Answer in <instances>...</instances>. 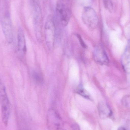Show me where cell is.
<instances>
[{"mask_svg": "<svg viewBox=\"0 0 130 130\" xmlns=\"http://www.w3.org/2000/svg\"><path fill=\"white\" fill-rule=\"evenodd\" d=\"M56 21L63 26L69 23L71 17V11L69 0H57L56 4Z\"/></svg>", "mask_w": 130, "mask_h": 130, "instance_id": "obj_1", "label": "cell"}, {"mask_svg": "<svg viewBox=\"0 0 130 130\" xmlns=\"http://www.w3.org/2000/svg\"><path fill=\"white\" fill-rule=\"evenodd\" d=\"M0 104L1 108L2 118L5 126L7 125L10 113V104L6 92V88L0 78Z\"/></svg>", "mask_w": 130, "mask_h": 130, "instance_id": "obj_2", "label": "cell"}, {"mask_svg": "<svg viewBox=\"0 0 130 130\" xmlns=\"http://www.w3.org/2000/svg\"><path fill=\"white\" fill-rule=\"evenodd\" d=\"M45 40L49 50L53 49L55 41L56 39V30L54 19L50 16L47 18L45 26Z\"/></svg>", "mask_w": 130, "mask_h": 130, "instance_id": "obj_3", "label": "cell"}, {"mask_svg": "<svg viewBox=\"0 0 130 130\" xmlns=\"http://www.w3.org/2000/svg\"><path fill=\"white\" fill-rule=\"evenodd\" d=\"M84 23L90 29H95L99 23L98 15L94 8L89 6L85 7L82 13Z\"/></svg>", "mask_w": 130, "mask_h": 130, "instance_id": "obj_4", "label": "cell"}, {"mask_svg": "<svg viewBox=\"0 0 130 130\" xmlns=\"http://www.w3.org/2000/svg\"><path fill=\"white\" fill-rule=\"evenodd\" d=\"M47 125L49 130H66L61 117L54 109H50L48 111Z\"/></svg>", "mask_w": 130, "mask_h": 130, "instance_id": "obj_5", "label": "cell"}, {"mask_svg": "<svg viewBox=\"0 0 130 130\" xmlns=\"http://www.w3.org/2000/svg\"><path fill=\"white\" fill-rule=\"evenodd\" d=\"M1 26L5 39L8 43H11L13 40V30L12 22L8 13L5 14L2 18Z\"/></svg>", "mask_w": 130, "mask_h": 130, "instance_id": "obj_6", "label": "cell"}, {"mask_svg": "<svg viewBox=\"0 0 130 130\" xmlns=\"http://www.w3.org/2000/svg\"><path fill=\"white\" fill-rule=\"evenodd\" d=\"M34 9V26L37 38L39 41L42 40V31L40 8L37 0H33Z\"/></svg>", "mask_w": 130, "mask_h": 130, "instance_id": "obj_7", "label": "cell"}, {"mask_svg": "<svg viewBox=\"0 0 130 130\" xmlns=\"http://www.w3.org/2000/svg\"><path fill=\"white\" fill-rule=\"evenodd\" d=\"M93 57L95 62L99 64L108 65L109 64V60L106 52L101 44L98 45L95 48Z\"/></svg>", "mask_w": 130, "mask_h": 130, "instance_id": "obj_8", "label": "cell"}, {"mask_svg": "<svg viewBox=\"0 0 130 130\" xmlns=\"http://www.w3.org/2000/svg\"><path fill=\"white\" fill-rule=\"evenodd\" d=\"M121 64L124 71L130 74V40L127 45L121 58Z\"/></svg>", "mask_w": 130, "mask_h": 130, "instance_id": "obj_9", "label": "cell"}, {"mask_svg": "<svg viewBox=\"0 0 130 130\" xmlns=\"http://www.w3.org/2000/svg\"><path fill=\"white\" fill-rule=\"evenodd\" d=\"M98 111L99 116L102 119L108 118L112 115V111L110 107L104 102H101L99 104Z\"/></svg>", "mask_w": 130, "mask_h": 130, "instance_id": "obj_10", "label": "cell"}, {"mask_svg": "<svg viewBox=\"0 0 130 130\" xmlns=\"http://www.w3.org/2000/svg\"><path fill=\"white\" fill-rule=\"evenodd\" d=\"M17 39L18 50L22 55H24L26 51V40L24 33L21 29L18 30Z\"/></svg>", "mask_w": 130, "mask_h": 130, "instance_id": "obj_11", "label": "cell"}, {"mask_svg": "<svg viewBox=\"0 0 130 130\" xmlns=\"http://www.w3.org/2000/svg\"><path fill=\"white\" fill-rule=\"evenodd\" d=\"M76 92L86 99H89V100L91 99L90 94L81 85H79L77 88Z\"/></svg>", "mask_w": 130, "mask_h": 130, "instance_id": "obj_12", "label": "cell"}, {"mask_svg": "<svg viewBox=\"0 0 130 130\" xmlns=\"http://www.w3.org/2000/svg\"><path fill=\"white\" fill-rule=\"evenodd\" d=\"M32 76L34 81L38 84H41L43 81L42 76L40 73L36 71H34L32 73Z\"/></svg>", "mask_w": 130, "mask_h": 130, "instance_id": "obj_13", "label": "cell"}, {"mask_svg": "<svg viewBox=\"0 0 130 130\" xmlns=\"http://www.w3.org/2000/svg\"><path fill=\"white\" fill-rule=\"evenodd\" d=\"M103 2L105 8L110 12H112L113 9V6L111 0H103Z\"/></svg>", "mask_w": 130, "mask_h": 130, "instance_id": "obj_14", "label": "cell"}, {"mask_svg": "<svg viewBox=\"0 0 130 130\" xmlns=\"http://www.w3.org/2000/svg\"><path fill=\"white\" fill-rule=\"evenodd\" d=\"M122 103L124 107L130 108V94L124 97L122 100Z\"/></svg>", "mask_w": 130, "mask_h": 130, "instance_id": "obj_15", "label": "cell"}, {"mask_svg": "<svg viewBox=\"0 0 130 130\" xmlns=\"http://www.w3.org/2000/svg\"><path fill=\"white\" fill-rule=\"evenodd\" d=\"M76 37H77V38H78L79 40V43L81 44L83 48H86V45L85 43H84V41L82 39V37H81L78 34H76Z\"/></svg>", "mask_w": 130, "mask_h": 130, "instance_id": "obj_16", "label": "cell"}, {"mask_svg": "<svg viewBox=\"0 0 130 130\" xmlns=\"http://www.w3.org/2000/svg\"><path fill=\"white\" fill-rule=\"evenodd\" d=\"M72 130H80L78 125L74 124L72 126Z\"/></svg>", "mask_w": 130, "mask_h": 130, "instance_id": "obj_17", "label": "cell"}, {"mask_svg": "<svg viewBox=\"0 0 130 130\" xmlns=\"http://www.w3.org/2000/svg\"><path fill=\"white\" fill-rule=\"evenodd\" d=\"M118 130H126L125 128H124L123 127H120L118 128Z\"/></svg>", "mask_w": 130, "mask_h": 130, "instance_id": "obj_18", "label": "cell"}]
</instances>
